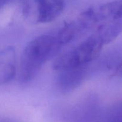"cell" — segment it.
Wrapping results in <instances>:
<instances>
[{
	"mask_svg": "<svg viewBox=\"0 0 122 122\" xmlns=\"http://www.w3.org/2000/svg\"><path fill=\"white\" fill-rule=\"evenodd\" d=\"M61 48L55 34L42 35L32 39L21 54L19 81L27 83L34 79L45 63Z\"/></svg>",
	"mask_w": 122,
	"mask_h": 122,
	"instance_id": "6da1fadb",
	"label": "cell"
},
{
	"mask_svg": "<svg viewBox=\"0 0 122 122\" xmlns=\"http://www.w3.org/2000/svg\"><path fill=\"white\" fill-rule=\"evenodd\" d=\"M104 45L94 33L55 60L53 68L57 71L89 64L98 58Z\"/></svg>",
	"mask_w": 122,
	"mask_h": 122,
	"instance_id": "7a4b0ae2",
	"label": "cell"
},
{
	"mask_svg": "<svg viewBox=\"0 0 122 122\" xmlns=\"http://www.w3.org/2000/svg\"><path fill=\"white\" fill-rule=\"evenodd\" d=\"M64 6V0H24L22 13L28 23H47L61 14Z\"/></svg>",
	"mask_w": 122,
	"mask_h": 122,
	"instance_id": "3957f363",
	"label": "cell"
},
{
	"mask_svg": "<svg viewBox=\"0 0 122 122\" xmlns=\"http://www.w3.org/2000/svg\"><path fill=\"white\" fill-rule=\"evenodd\" d=\"M88 65L60 70L56 79V87L60 92L67 94L78 88L83 82L89 69Z\"/></svg>",
	"mask_w": 122,
	"mask_h": 122,
	"instance_id": "277c9868",
	"label": "cell"
},
{
	"mask_svg": "<svg viewBox=\"0 0 122 122\" xmlns=\"http://www.w3.org/2000/svg\"><path fill=\"white\" fill-rule=\"evenodd\" d=\"M94 23L122 19V0H114L87 10Z\"/></svg>",
	"mask_w": 122,
	"mask_h": 122,
	"instance_id": "5b68a950",
	"label": "cell"
},
{
	"mask_svg": "<svg viewBox=\"0 0 122 122\" xmlns=\"http://www.w3.org/2000/svg\"><path fill=\"white\" fill-rule=\"evenodd\" d=\"M16 54L13 46L0 49V85L10 82L16 74Z\"/></svg>",
	"mask_w": 122,
	"mask_h": 122,
	"instance_id": "8992f818",
	"label": "cell"
},
{
	"mask_svg": "<svg viewBox=\"0 0 122 122\" xmlns=\"http://www.w3.org/2000/svg\"><path fill=\"white\" fill-rule=\"evenodd\" d=\"M122 32V19L105 21L94 32L104 46L115 40Z\"/></svg>",
	"mask_w": 122,
	"mask_h": 122,
	"instance_id": "52a82bcc",
	"label": "cell"
},
{
	"mask_svg": "<svg viewBox=\"0 0 122 122\" xmlns=\"http://www.w3.org/2000/svg\"><path fill=\"white\" fill-rule=\"evenodd\" d=\"M113 76L114 77H122V61L116 68Z\"/></svg>",
	"mask_w": 122,
	"mask_h": 122,
	"instance_id": "ba28073f",
	"label": "cell"
},
{
	"mask_svg": "<svg viewBox=\"0 0 122 122\" xmlns=\"http://www.w3.org/2000/svg\"><path fill=\"white\" fill-rule=\"evenodd\" d=\"M13 0H0V10L3 8L5 6L11 2Z\"/></svg>",
	"mask_w": 122,
	"mask_h": 122,
	"instance_id": "9c48e42d",
	"label": "cell"
}]
</instances>
